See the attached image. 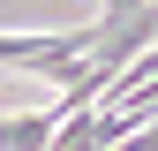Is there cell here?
<instances>
[{
  "mask_svg": "<svg viewBox=\"0 0 158 151\" xmlns=\"http://www.w3.org/2000/svg\"><path fill=\"white\" fill-rule=\"evenodd\" d=\"M113 151H158V136H151V128H135V136H128V144H113Z\"/></svg>",
  "mask_w": 158,
  "mask_h": 151,
  "instance_id": "obj_1",
  "label": "cell"
}]
</instances>
